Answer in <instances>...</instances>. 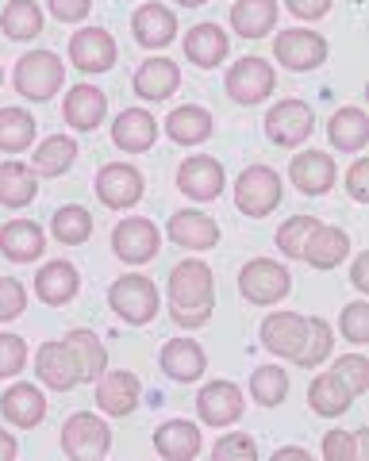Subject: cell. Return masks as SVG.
Returning a JSON list of instances; mask_svg holds the SVG:
<instances>
[{
  "label": "cell",
  "mask_w": 369,
  "mask_h": 461,
  "mask_svg": "<svg viewBox=\"0 0 369 461\" xmlns=\"http://www.w3.org/2000/svg\"><path fill=\"white\" fill-rule=\"evenodd\" d=\"M27 366V342L12 330H0V381H12Z\"/></svg>",
  "instance_id": "47"
},
{
  "label": "cell",
  "mask_w": 369,
  "mask_h": 461,
  "mask_svg": "<svg viewBox=\"0 0 369 461\" xmlns=\"http://www.w3.org/2000/svg\"><path fill=\"white\" fill-rule=\"evenodd\" d=\"M47 5H50V16L58 23H81L89 16L93 0H47Z\"/></svg>",
  "instance_id": "50"
},
{
  "label": "cell",
  "mask_w": 369,
  "mask_h": 461,
  "mask_svg": "<svg viewBox=\"0 0 369 461\" xmlns=\"http://www.w3.org/2000/svg\"><path fill=\"white\" fill-rule=\"evenodd\" d=\"M346 193L358 200V204H365V200H369V162H365V158H358V162L350 166V173H346Z\"/></svg>",
  "instance_id": "51"
},
{
  "label": "cell",
  "mask_w": 369,
  "mask_h": 461,
  "mask_svg": "<svg viewBox=\"0 0 369 461\" xmlns=\"http://www.w3.org/2000/svg\"><path fill=\"white\" fill-rule=\"evenodd\" d=\"M112 450V430L101 415L74 411L62 423V454L69 461H104Z\"/></svg>",
  "instance_id": "4"
},
{
  "label": "cell",
  "mask_w": 369,
  "mask_h": 461,
  "mask_svg": "<svg viewBox=\"0 0 369 461\" xmlns=\"http://www.w3.org/2000/svg\"><path fill=\"white\" fill-rule=\"evenodd\" d=\"M331 5H335V0H285V8L292 12V16H296V20H308V23L328 16Z\"/></svg>",
  "instance_id": "52"
},
{
  "label": "cell",
  "mask_w": 369,
  "mask_h": 461,
  "mask_svg": "<svg viewBox=\"0 0 369 461\" xmlns=\"http://www.w3.org/2000/svg\"><path fill=\"white\" fill-rule=\"evenodd\" d=\"M16 450H20L16 438H12L8 430H0V461H16Z\"/></svg>",
  "instance_id": "56"
},
{
  "label": "cell",
  "mask_w": 369,
  "mask_h": 461,
  "mask_svg": "<svg viewBox=\"0 0 369 461\" xmlns=\"http://www.w3.org/2000/svg\"><path fill=\"white\" fill-rule=\"evenodd\" d=\"M281 204V177L277 169L269 166H250L238 173L235 181V208L247 215V220H266L269 212Z\"/></svg>",
  "instance_id": "7"
},
{
  "label": "cell",
  "mask_w": 369,
  "mask_h": 461,
  "mask_svg": "<svg viewBox=\"0 0 369 461\" xmlns=\"http://www.w3.org/2000/svg\"><path fill=\"white\" fill-rule=\"evenodd\" d=\"M231 54V39L216 23H196L184 32V58L201 69H216L223 58Z\"/></svg>",
  "instance_id": "25"
},
{
  "label": "cell",
  "mask_w": 369,
  "mask_h": 461,
  "mask_svg": "<svg viewBox=\"0 0 369 461\" xmlns=\"http://www.w3.org/2000/svg\"><path fill=\"white\" fill-rule=\"evenodd\" d=\"M212 131H216V120H212V112L201 104L174 108L166 120V135L174 139L177 147H201V142L212 139Z\"/></svg>",
  "instance_id": "29"
},
{
  "label": "cell",
  "mask_w": 369,
  "mask_h": 461,
  "mask_svg": "<svg viewBox=\"0 0 369 461\" xmlns=\"http://www.w3.org/2000/svg\"><path fill=\"white\" fill-rule=\"evenodd\" d=\"M154 139H158V120H154L147 108H123L116 115V123H112V142L127 154L150 150Z\"/></svg>",
  "instance_id": "24"
},
{
  "label": "cell",
  "mask_w": 369,
  "mask_h": 461,
  "mask_svg": "<svg viewBox=\"0 0 369 461\" xmlns=\"http://www.w3.org/2000/svg\"><path fill=\"white\" fill-rule=\"evenodd\" d=\"M258 342L266 346L269 354L296 362V354H301L304 342H308V320L301 312H274V315H266L262 327H258Z\"/></svg>",
  "instance_id": "13"
},
{
  "label": "cell",
  "mask_w": 369,
  "mask_h": 461,
  "mask_svg": "<svg viewBox=\"0 0 369 461\" xmlns=\"http://www.w3.org/2000/svg\"><path fill=\"white\" fill-rule=\"evenodd\" d=\"M250 396L258 408H277L289 396V373L281 366H258L250 373Z\"/></svg>",
  "instance_id": "40"
},
{
  "label": "cell",
  "mask_w": 369,
  "mask_h": 461,
  "mask_svg": "<svg viewBox=\"0 0 369 461\" xmlns=\"http://www.w3.org/2000/svg\"><path fill=\"white\" fill-rule=\"evenodd\" d=\"M62 115H66V123L74 127V131H96V127L104 123V115H108L104 89H96V85H89V81L74 85V89L66 93V100H62Z\"/></svg>",
  "instance_id": "18"
},
{
  "label": "cell",
  "mask_w": 369,
  "mask_h": 461,
  "mask_svg": "<svg viewBox=\"0 0 369 461\" xmlns=\"http://www.w3.org/2000/svg\"><path fill=\"white\" fill-rule=\"evenodd\" d=\"M35 377H39V384L54 388V393H69V388L81 384L77 357L69 354L66 342H42L35 354Z\"/></svg>",
  "instance_id": "16"
},
{
  "label": "cell",
  "mask_w": 369,
  "mask_h": 461,
  "mask_svg": "<svg viewBox=\"0 0 369 461\" xmlns=\"http://www.w3.org/2000/svg\"><path fill=\"white\" fill-rule=\"evenodd\" d=\"M135 93L143 96V100H169L177 93V85H181V69H177V62H169V58H162V54H154V58H147L143 66L135 69Z\"/></svg>",
  "instance_id": "28"
},
{
  "label": "cell",
  "mask_w": 369,
  "mask_h": 461,
  "mask_svg": "<svg viewBox=\"0 0 369 461\" xmlns=\"http://www.w3.org/2000/svg\"><path fill=\"white\" fill-rule=\"evenodd\" d=\"M62 81H66V66H62V58L54 54V50H32V54H23L20 62H16V74H12L16 93L27 96V100H35V104H42V100H50V96H58Z\"/></svg>",
  "instance_id": "3"
},
{
  "label": "cell",
  "mask_w": 369,
  "mask_h": 461,
  "mask_svg": "<svg viewBox=\"0 0 369 461\" xmlns=\"http://www.w3.org/2000/svg\"><path fill=\"white\" fill-rule=\"evenodd\" d=\"M338 335H343L346 342H354V346L369 342V304L365 300H350V304L343 308V315H338Z\"/></svg>",
  "instance_id": "44"
},
{
  "label": "cell",
  "mask_w": 369,
  "mask_h": 461,
  "mask_svg": "<svg viewBox=\"0 0 369 461\" xmlns=\"http://www.w3.org/2000/svg\"><path fill=\"white\" fill-rule=\"evenodd\" d=\"M354 435L350 430H328L323 435V461H354Z\"/></svg>",
  "instance_id": "49"
},
{
  "label": "cell",
  "mask_w": 369,
  "mask_h": 461,
  "mask_svg": "<svg viewBox=\"0 0 369 461\" xmlns=\"http://www.w3.org/2000/svg\"><path fill=\"white\" fill-rule=\"evenodd\" d=\"M166 235L177 242L184 250H212L220 242V223L212 215L196 212V208H184V212H174L166 223Z\"/></svg>",
  "instance_id": "20"
},
{
  "label": "cell",
  "mask_w": 369,
  "mask_h": 461,
  "mask_svg": "<svg viewBox=\"0 0 369 461\" xmlns=\"http://www.w3.org/2000/svg\"><path fill=\"white\" fill-rule=\"evenodd\" d=\"M50 227H54V239L58 242H66V247H81V242H89V235H93V215L81 204H66V208L54 212Z\"/></svg>",
  "instance_id": "41"
},
{
  "label": "cell",
  "mask_w": 369,
  "mask_h": 461,
  "mask_svg": "<svg viewBox=\"0 0 369 461\" xmlns=\"http://www.w3.org/2000/svg\"><path fill=\"white\" fill-rule=\"evenodd\" d=\"M212 461H258V442L243 435V430H231V435H223L216 442Z\"/></svg>",
  "instance_id": "46"
},
{
  "label": "cell",
  "mask_w": 369,
  "mask_h": 461,
  "mask_svg": "<svg viewBox=\"0 0 369 461\" xmlns=\"http://www.w3.org/2000/svg\"><path fill=\"white\" fill-rule=\"evenodd\" d=\"M354 461H369V427H362V430H354Z\"/></svg>",
  "instance_id": "55"
},
{
  "label": "cell",
  "mask_w": 369,
  "mask_h": 461,
  "mask_svg": "<svg viewBox=\"0 0 369 461\" xmlns=\"http://www.w3.org/2000/svg\"><path fill=\"white\" fill-rule=\"evenodd\" d=\"M158 366H162V373H166L169 381L193 384V381L204 377L208 357L201 350V342H193V339H169L162 346V354H158Z\"/></svg>",
  "instance_id": "19"
},
{
  "label": "cell",
  "mask_w": 369,
  "mask_h": 461,
  "mask_svg": "<svg viewBox=\"0 0 369 461\" xmlns=\"http://www.w3.org/2000/svg\"><path fill=\"white\" fill-rule=\"evenodd\" d=\"M0 81H4V69H0Z\"/></svg>",
  "instance_id": "58"
},
{
  "label": "cell",
  "mask_w": 369,
  "mask_h": 461,
  "mask_svg": "<svg viewBox=\"0 0 369 461\" xmlns=\"http://www.w3.org/2000/svg\"><path fill=\"white\" fill-rule=\"evenodd\" d=\"M39 196V177L32 166L23 162H4L0 166V204L4 208H27Z\"/></svg>",
  "instance_id": "37"
},
{
  "label": "cell",
  "mask_w": 369,
  "mask_h": 461,
  "mask_svg": "<svg viewBox=\"0 0 369 461\" xmlns=\"http://www.w3.org/2000/svg\"><path fill=\"white\" fill-rule=\"evenodd\" d=\"M108 308L131 327L154 323V315L162 308L158 285H154L147 273H123V277H116L108 288Z\"/></svg>",
  "instance_id": "2"
},
{
  "label": "cell",
  "mask_w": 369,
  "mask_h": 461,
  "mask_svg": "<svg viewBox=\"0 0 369 461\" xmlns=\"http://www.w3.org/2000/svg\"><path fill=\"white\" fill-rule=\"evenodd\" d=\"M274 58L292 74H308V69H320L328 62V39L320 32H308V27H285L274 39Z\"/></svg>",
  "instance_id": "8"
},
{
  "label": "cell",
  "mask_w": 369,
  "mask_h": 461,
  "mask_svg": "<svg viewBox=\"0 0 369 461\" xmlns=\"http://www.w3.org/2000/svg\"><path fill=\"white\" fill-rule=\"evenodd\" d=\"M354 403V393L335 377V373H320L316 381L308 384V408L323 415V420H338V415H346Z\"/></svg>",
  "instance_id": "33"
},
{
  "label": "cell",
  "mask_w": 369,
  "mask_h": 461,
  "mask_svg": "<svg viewBox=\"0 0 369 461\" xmlns=\"http://www.w3.org/2000/svg\"><path fill=\"white\" fill-rule=\"evenodd\" d=\"M77 162V142L69 135H50L42 139L32 154V173L35 177H62V173Z\"/></svg>",
  "instance_id": "35"
},
{
  "label": "cell",
  "mask_w": 369,
  "mask_h": 461,
  "mask_svg": "<svg viewBox=\"0 0 369 461\" xmlns=\"http://www.w3.org/2000/svg\"><path fill=\"white\" fill-rule=\"evenodd\" d=\"M35 142V115L27 108H0V150L23 154Z\"/></svg>",
  "instance_id": "39"
},
{
  "label": "cell",
  "mask_w": 369,
  "mask_h": 461,
  "mask_svg": "<svg viewBox=\"0 0 369 461\" xmlns=\"http://www.w3.org/2000/svg\"><path fill=\"white\" fill-rule=\"evenodd\" d=\"M27 312V288L16 277H0V323H12Z\"/></svg>",
  "instance_id": "48"
},
{
  "label": "cell",
  "mask_w": 369,
  "mask_h": 461,
  "mask_svg": "<svg viewBox=\"0 0 369 461\" xmlns=\"http://www.w3.org/2000/svg\"><path fill=\"white\" fill-rule=\"evenodd\" d=\"M274 85H277L274 66H269L266 58H258V54L238 58V62H235L231 69H227V77H223L227 96H231L235 104H243V108L266 104V100L274 96Z\"/></svg>",
  "instance_id": "5"
},
{
  "label": "cell",
  "mask_w": 369,
  "mask_h": 461,
  "mask_svg": "<svg viewBox=\"0 0 369 461\" xmlns=\"http://www.w3.org/2000/svg\"><path fill=\"white\" fill-rule=\"evenodd\" d=\"M346 254H350V235L338 227H323V223L311 230V239L301 250V258L311 269H335L338 262H346Z\"/></svg>",
  "instance_id": "31"
},
{
  "label": "cell",
  "mask_w": 369,
  "mask_h": 461,
  "mask_svg": "<svg viewBox=\"0 0 369 461\" xmlns=\"http://www.w3.org/2000/svg\"><path fill=\"white\" fill-rule=\"evenodd\" d=\"M201 427L184 423V420H166L158 430H154V450H158L166 461H193L201 454Z\"/></svg>",
  "instance_id": "30"
},
{
  "label": "cell",
  "mask_w": 369,
  "mask_h": 461,
  "mask_svg": "<svg viewBox=\"0 0 369 461\" xmlns=\"http://www.w3.org/2000/svg\"><path fill=\"white\" fill-rule=\"evenodd\" d=\"M243 411H247V396L235 381H212L196 393V415L208 427H231L243 420Z\"/></svg>",
  "instance_id": "12"
},
{
  "label": "cell",
  "mask_w": 369,
  "mask_h": 461,
  "mask_svg": "<svg viewBox=\"0 0 369 461\" xmlns=\"http://www.w3.org/2000/svg\"><path fill=\"white\" fill-rule=\"evenodd\" d=\"M143 193H147L143 173L127 162H108V166H101V173H96V200L112 212L135 208L139 200H143Z\"/></svg>",
  "instance_id": "11"
},
{
  "label": "cell",
  "mask_w": 369,
  "mask_h": 461,
  "mask_svg": "<svg viewBox=\"0 0 369 461\" xmlns=\"http://www.w3.org/2000/svg\"><path fill=\"white\" fill-rule=\"evenodd\" d=\"M47 250V235H42V227L32 223V220H12L0 227V254L8 258V262L16 266H32L42 258Z\"/></svg>",
  "instance_id": "23"
},
{
  "label": "cell",
  "mask_w": 369,
  "mask_h": 461,
  "mask_svg": "<svg viewBox=\"0 0 369 461\" xmlns=\"http://www.w3.org/2000/svg\"><path fill=\"white\" fill-rule=\"evenodd\" d=\"M69 346V354L77 357V369H81V381H96V377H104L108 373V350H104V342L93 335V330H69V335L62 339Z\"/></svg>",
  "instance_id": "36"
},
{
  "label": "cell",
  "mask_w": 369,
  "mask_h": 461,
  "mask_svg": "<svg viewBox=\"0 0 369 461\" xmlns=\"http://www.w3.org/2000/svg\"><path fill=\"white\" fill-rule=\"evenodd\" d=\"M331 346H335V330L328 320H320V315H311L308 320V342H304V350L296 354V366L301 369H316L323 366L331 357Z\"/></svg>",
  "instance_id": "42"
},
{
  "label": "cell",
  "mask_w": 369,
  "mask_h": 461,
  "mask_svg": "<svg viewBox=\"0 0 369 461\" xmlns=\"http://www.w3.org/2000/svg\"><path fill=\"white\" fill-rule=\"evenodd\" d=\"M139 400H143V384H139L135 373L127 369H116V373H104V377H96V408L104 415H116V420H127Z\"/></svg>",
  "instance_id": "17"
},
{
  "label": "cell",
  "mask_w": 369,
  "mask_h": 461,
  "mask_svg": "<svg viewBox=\"0 0 369 461\" xmlns=\"http://www.w3.org/2000/svg\"><path fill=\"white\" fill-rule=\"evenodd\" d=\"M216 312V277L208 262H177L169 269V315L184 330H196Z\"/></svg>",
  "instance_id": "1"
},
{
  "label": "cell",
  "mask_w": 369,
  "mask_h": 461,
  "mask_svg": "<svg viewBox=\"0 0 369 461\" xmlns=\"http://www.w3.org/2000/svg\"><path fill=\"white\" fill-rule=\"evenodd\" d=\"M316 227H320L316 215H289V220L277 227V250L285 258H292V262H301V250Z\"/></svg>",
  "instance_id": "43"
},
{
  "label": "cell",
  "mask_w": 369,
  "mask_h": 461,
  "mask_svg": "<svg viewBox=\"0 0 369 461\" xmlns=\"http://www.w3.org/2000/svg\"><path fill=\"white\" fill-rule=\"evenodd\" d=\"M350 281L358 293H369V250L354 258V269H350Z\"/></svg>",
  "instance_id": "53"
},
{
  "label": "cell",
  "mask_w": 369,
  "mask_h": 461,
  "mask_svg": "<svg viewBox=\"0 0 369 461\" xmlns=\"http://www.w3.org/2000/svg\"><path fill=\"white\" fill-rule=\"evenodd\" d=\"M231 27L243 39H266L277 27V0H235Z\"/></svg>",
  "instance_id": "32"
},
{
  "label": "cell",
  "mask_w": 369,
  "mask_h": 461,
  "mask_svg": "<svg viewBox=\"0 0 369 461\" xmlns=\"http://www.w3.org/2000/svg\"><path fill=\"white\" fill-rule=\"evenodd\" d=\"M0 415H4L12 427L32 430L42 423V415H47V396H42L35 384H8L4 396H0Z\"/></svg>",
  "instance_id": "26"
},
{
  "label": "cell",
  "mask_w": 369,
  "mask_h": 461,
  "mask_svg": "<svg viewBox=\"0 0 369 461\" xmlns=\"http://www.w3.org/2000/svg\"><path fill=\"white\" fill-rule=\"evenodd\" d=\"M174 5H184V8H201V5H208V0H174Z\"/></svg>",
  "instance_id": "57"
},
{
  "label": "cell",
  "mask_w": 369,
  "mask_h": 461,
  "mask_svg": "<svg viewBox=\"0 0 369 461\" xmlns=\"http://www.w3.org/2000/svg\"><path fill=\"white\" fill-rule=\"evenodd\" d=\"M289 177L304 196H323L335 189V158L328 150H301L289 166Z\"/></svg>",
  "instance_id": "21"
},
{
  "label": "cell",
  "mask_w": 369,
  "mask_h": 461,
  "mask_svg": "<svg viewBox=\"0 0 369 461\" xmlns=\"http://www.w3.org/2000/svg\"><path fill=\"white\" fill-rule=\"evenodd\" d=\"M162 247V230L154 227V220L143 215H127L123 223L112 227V250L127 266H147Z\"/></svg>",
  "instance_id": "9"
},
{
  "label": "cell",
  "mask_w": 369,
  "mask_h": 461,
  "mask_svg": "<svg viewBox=\"0 0 369 461\" xmlns=\"http://www.w3.org/2000/svg\"><path fill=\"white\" fill-rule=\"evenodd\" d=\"M116 39H112L104 27H81V32L69 39V62H74L81 74H108L116 66Z\"/></svg>",
  "instance_id": "15"
},
{
  "label": "cell",
  "mask_w": 369,
  "mask_h": 461,
  "mask_svg": "<svg viewBox=\"0 0 369 461\" xmlns=\"http://www.w3.org/2000/svg\"><path fill=\"white\" fill-rule=\"evenodd\" d=\"M77 288H81L77 269L69 266V262H62V258H58V262L39 266V273H35V296H39L47 308L69 304V300L77 296Z\"/></svg>",
  "instance_id": "27"
},
{
  "label": "cell",
  "mask_w": 369,
  "mask_h": 461,
  "mask_svg": "<svg viewBox=\"0 0 369 461\" xmlns=\"http://www.w3.org/2000/svg\"><path fill=\"white\" fill-rule=\"evenodd\" d=\"M269 461H311V454L304 450V446H281V450Z\"/></svg>",
  "instance_id": "54"
},
{
  "label": "cell",
  "mask_w": 369,
  "mask_h": 461,
  "mask_svg": "<svg viewBox=\"0 0 369 461\" xmlns=\"http://www.w3.org/2000/svg\"><path fill=\"white\" fill-rule=\"evenodd\" d=\"M328 135H331V147L343 150V154H358L365 142H369V115L362 108H338L331 120H328Z\"/></svg>",
  "instance_id": "34"
},
{
  "label": "cell",
  "mask_w": 369,
  "mask_h": 461,
  "mask_svg": "<svg viewBox=\"0 0 369 461\" xmlns=\"http://www.w3.org/2000/svg\"><path fill=\"white\" fill-rule=\"evenodd\" d=\"M238 293H243L247 304H277L292 293V273L281 262H269V258H254L238 269Z\"/></svg>",
  "instance_id": "6"
},
{
  "label": "cell",
  "mask_w": 369,
  "mask_h": 461,
  "mask_svg": "<svg viewBox=\"0 0 369 461\" xmlns=\"http://www.w3.org/2000/svg\"><path fill=\"white\" fill-rule=\"evenodd\" d=\"M131 35L139 47L147 50H158V47H169L177 39V16L169 12L166 5H139L135 16H131Z\"/></svg>",
  "instance_id": "22"
},
{
  "label": "cell",
  "mask_w": 369,
  "mask_h": 461,
  "mask_svg": "<svg viewBox=\"0 0 369 461\" xmlns=\"http://www.w3.org/2000/svg\"><path fill=\"white\" fill-rule=\"evenodd\" d=\"M223 166L216 162V158H208V154H193V158H184V162L177 166V189L196 200V204H208V200H216L223 193Z\"/></svg>",
  "instance_id": "14"
},
{
  "label": "cell",
  "mask_w": 369,
  "mask_h": 461,
  "mask_svg": "<svg viewBox=\"0 0 369 461\" xmlns=\"http://www.w3.org/2000/svg\"><path fill=\"white\" fill-rule=\"evenodd\" d=\"M316 131V112L304 100H277L266 112V135L274 147H301Z\"/></svg>",
  "instance_id": "10"
},
{
  "label": "cell",
  "mask_w": 369,
  "mask_h": 461,
  "mask_svg": "<svg viewBox=\"0 0 369 461\" xmlns=\"http://www.w3.org/2000/svg\"><path fill=\"white\" fill-rule=\"evenodd\" d=\"M0 32L12 42H32L42 32V8L35 0H8L0 12Z\"/></svg>",
  "instance_id": "38"
},
{
  "label": "cell",
  "mask_w": 369,
  "mask_h": 461,
  "mask_svg": "<svg viewBox=\"0 0 369 461\" xmlns=\"http://www.w3.org/2000/svg\"><path fill=\"white\" fill-rule=\"evenodd\" d=\"M331 373L350 388L354 396H362L365 388H369V362H365V354H343V357L335 362Z\"/></svg>",
  "instance_id": "45"
}]
</instances>
